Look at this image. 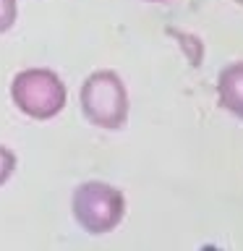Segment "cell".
I'll return each instance as SVG.
<instances>
[{"instance_id": "277c9868", "label": "cell", "mask_w": 243, "mask_h": 251, "mask_svg": "<svg viewBox=\"0 0 243 251\" xmlns=\"http://www.w3.org/2000/svg\"><path fill=\"white\" fill-rule=\"evenodd\" d=\"M217 102L225 113L243 121V60L230 63L217 76Z\"/></svg>"}, {"instance_id": "5b68a950", "label": "cell", "mask_w": 243, "mask_h": 251, "mask_svg": "<svg viewBox=\"0 0 243 251\" xmlns=\"http://www.w3.org/2000/svg\"><path fill=\"white\" fill-rule=\"evenodd\" d=\"M16 16H19L16 0H0V34H5V31L13 29Z\"/></svg>"}, {"instance_id": "52a82bcc", "label": "cell", "mask_w": 243, "mask_h": 251, "mask_svg": "<svg viewBox=\"0 0 243 251\" xmlns=\"http://www.w3.org/2000/svg\"><path fill=\"white\" fill-rule=\"evenodd\" d=\"M146 3H165V0H146Z\"/></svg>"}, {"instance_id": "3957f363", "label": "cell", "mask_w": 243, "mask_h": 251, "mask_svg": "<svg viewBox=\"0 0 243 251\" xmlns=\"http://www.w3.org/2000/svg\"><path fill=\"white\" fill-rule=\"evenodd\" d=\"M11 100L24 115L34 118V121H52L66 107L68 89L55 71L26 68V71H19L13 76Z\"/></svg>"}, {"instance_id": "6da1fadb", "label": "cell", "mask_w": 243, "mask_h": 251, "mask_svg": "<svg viewBox=\"0 0 243 251\" xmlns=\"http://www.w3.org/2000/svg\"><path fill=\"white\" fill-rule=\"evenodd\" d=\"M81 113L92 126L105 131H121L128 123V89L115 71H94L81 84Z\"/></svg>"}, {"instance_id": "7a4b0ae2", "label": "cell", "mask_w": 243, "mask_h": 251, "mask_svg": "<svg viewBox=\"0 0 243 251\" xmlns=\"http://www.w3.org/2000/svg\"><path fill=\"white\" fill-rule=\"evenodd\" d=\"M71 212L81 230L89 235H105L115 230L125 217V196L118 186L105 180H84L76 186Z\"/></svg>"}, {"instance_id": "8992f818", "label": "cell", "mask_w": 243, "mask_h": 251, "mask_svg": "<svg viewBox=\"0 0 243 251\" xmlns=\"http://www.w3.org/2000/svg\"><path fill=\"white\" fill-rule=\"evenodd\" d=\"M16 173V154L13 149H8L0 144V186H5L8 180H11V176Z\"/></svg>"}]
</instances>
